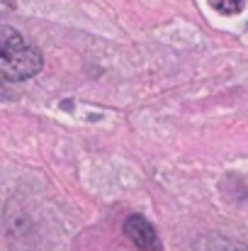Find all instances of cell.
<instances>
[{"mask_svg": "<svg viewBox=\"0 0 248 251\" xmlns=\"http://www.w3.org/2000/svg\"><path fill=\"white\" fill-rule=\"evenodd\" d=\"M42 54L12 27L0 29V74L5 81H27L42 71Z\"/></svg>", "mask_w": 248, "mask_h": 251, "instance_id": "cell-1", "label": "cell"}, {"mask_svg": "<svg viewBox=\"0 0 248 251\" xmlns=\"http://www.w3.org/2000/svg\"><path fill=\"white\" fill-rule=\"evenodd\" d=\"M124 234L136 244L139 251H163L161 249V239H158L154 225H151L146 217H141V215L127 217V222H124Z\"/></svg>", "mask_w": 248, "mask_h": 251, "instance_id": "cell-2", "label": "cell"}, {"mask_svg": "<svg viewBox=\"0 0 248 251\" xmlns=\"http://www.w3.org/2000/svg\"><path fill=\"white\" fill-rule=\"evenodd\" d=\"M197 251H248V247H246V244H241V242H236V239L212 234V237L200 239V247H197Z\"/></svg>", "mask_w": 248, "mask_h": 251, "instance_id": "cell-3", "label": "cell"}, {"mask_svg": "<svg viewBox=\"0 0 248 251\" xmlns=\"http://www.w3.org/2000/svg\"><path fill=\"white\" fill-rule=\"evenodd\" d=\"M209 5L219 15H239L246 7V0H209Z\"/></svg>", "mask_w": 248, "mask_h": 251, "instance_id": "cell-4", "label": "cell"}]
</instances>
